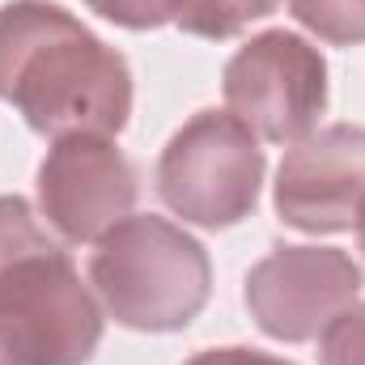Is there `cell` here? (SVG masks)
<instances>
[{"instance_id":"1","label":"cell","mask_w":365,"mask_h":365,"mask_svg":"<svg viewBox=\"0 0 365 365\" xmlns=\"http://www.w3.org/2000/svg\"><path fill=\"white\" fill-rule=\"evenodd\" d=\"M0 102L38 136H119L132 119V68L81 17L51 0L0 4Z\"/></svg>"},{"instance_id":"2","label":"cell","mask_w":365,"mask_h":365,"mask_svg":"<svg viewBox=\"0 0 365 365\" xmlns=\"http://www.w3.org/2000/svg\"><path fill=\"white\" fill-rule=\"evenodd\" d=\"M102 310L21 195H0V365H86Z\"/></svg>"},{"instance_id":"3","label":"cell","mask_w":365,"mask_h":365,"mask_svg":"<svg viewBox=\"0 0 365 365\" xmlns=\"http://www.w3.org/2000/svg\"><path fill=\"white\" fill-rule=\"evenodd\" d=\"M90 284L102 310L132 331H182L212 293L208 251L166 217L132 212L98 238Z\"/></svg>"},{"instance_id":"4","label":"cell","mask_w":365,"mask_h":365,"mask_svg":"<svg viewBox=\"0 0 365 365\" xmlns=\"http://www.w3.org/2000/svg\"><path fill=\"white\" fill-rule=\"evenodd\" d=\"M264 170L259 136L238 115L200 110L166 140L153 182L175 217L200 230H230L255 212Z\"/></svg>"},{"instance_id":"5","label":"cell","mask_w":365,"mask_h":365,"mask_svg":"<svg viewBox=\"0 0 365 365\" xmlns=\"http://www.w3.org/2000/svg\"><path fill=\"white\" fill-rule=\"evenodd\" d=\"M221 93L259 140L297 145L327 110V60L293 30H264L230 56Z\"/></svg>"},{"instance_id":"6","label":"cell","mask_w":365,"mask_h":365,"mask_svg":"<svg viewBox=\"0 0 365 365\" xmlns=\"http://www.w3.org/2000/svg\"><path fill=\"white\" fill-rule=\"evenodd\" d=\"M361 297V268L340 247H272L247 272V310L264 336L284 344L319 340Z\"/></svg>"},{"instance_id":"7","label":"cell","mask_w":365,"mask_h":365,"mask_svg":"<svg viewBox=\"0 0 365 365\" xmlns=\"http://www.w3.org/2000/svg\"><path fill=\"white\" fill-rule=\"evenodd\" d=\"M140 175L115 136H60L38 166V212L64 242H98L132 217Z\"/></svg>"},{"instance_id":"8","label":"cell","mask_w":365,"mask_h":365,"mask_svg":"<svg viewBox=\"0 0 365 365\" xmlns=\"http://www.w3.org/2000/svg\"><path fill=\"white\" fill-rule=\"evenodd\" d=\"M365 200V128L331 123L297 140L276 170V217L302 234L357 225Z\"/></svg>"},{"instance_id":"9","label":"cell","mask_w":365,"mask_h":365,"mask_svg":"<svg viewBox=\"0 0 365 365\" xmlns=\"http://www.w3.org/2000/svg\"><path fill=\"white\" fill-rule=\"evenodd\" d=\"M166 21H175L182 34L225 43L238 38L251 21H264L276 13V0H162Z\"/></svg>"},{"instance_id":"10","label":"cell","mask_w":365,"mask_h":365,"mask_svg":"<svg viewBox=\"0 0 365 365\" xmlns=\"http://www.w3.org/2000/svg\"><path fill=\"white\" fill-rule=\"evenodd\" d=\"M289 13L331 47L365 43V0H284Z\"/></svg>"},{"instance_id":"11","label":"cell","mask_w":365,"mask_h":365,"mask_svg":"<svg viewBox=\"0 0 365 365\" xmlns=\"http://www.w3.org/2000/svg\"><path fill=\"white\" fill-rule=\"evenodd\" d=\"M319 361L323 365H365V302L340 310L323 336H319Z\"/></svg>"},{"instance_id":"12","label":"cell","mask_w":365,"mask_h":365,"mask_svg":"<svg viewBox=\"0 0 365 365\" xmlns=\"http://www.w3.org/2000/svg\"><path fill=\"white\" fill-rule=\"evenodd\" d=\"M98 17L123 26V30H158L166 26V9L162 0H86Z\"/></svg>"},{"instance_id":"13","label":"cell","mask_w":365,"mask_h":365,"mask_svg":"<svg viewBox=\"0 0 365 365\" xmlns=\"http://www.w3.org/2000/svg\"><path fill=\"white\" fill-rule=\"evenodd\" d=\"M182 365H297V361H284L276 353L247 349V344H225V349H204V353H195L191 361H182Z\"/></svg>"},{"instance_id":"14","label":"cell","mask_w":365,"mask_h":365,"mask_svg":"<svg viewBox=\"0 0 365 365\" xmlns=\"http://www.w3.org/2000/svg\"><path fill=\"white\" fill-rule=\"evenodd\" d=\"M357 247H361V255H365V200H361V208H357Z\"/></svg>"}]
</instances>
